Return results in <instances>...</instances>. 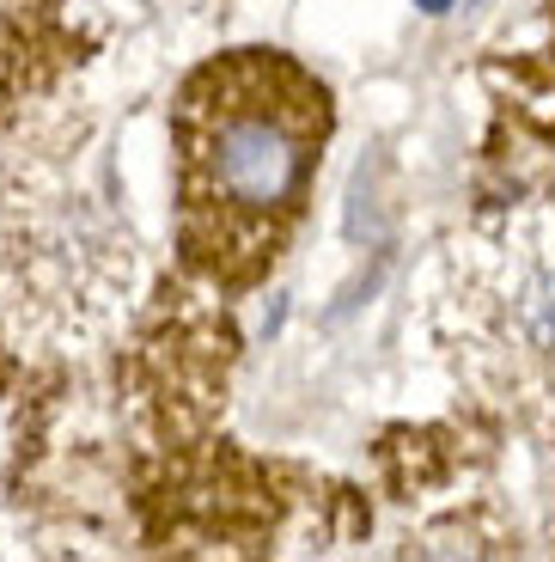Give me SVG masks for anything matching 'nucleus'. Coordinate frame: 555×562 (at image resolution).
<instances>
[{"instance_id": "1", "label": "nucleus", "mask_w": 555, "mask_h": 562, "mask_svg": "<svg viewBox=\"0 0 555 562\" xmlns=\"http://www.w3.org/2000/svg\"><path fill=\"white\" fill-rule=\"evenodd\" d=\"M208 171L233 209L269 214L293 202L299 178H306V135L281 111H263L257 99L220 104L208 123Z\"/></svg>"}, {"instance_id": "2", "label": "nucleus", "mask_w": 555, "mask_h": 562, "mask_svg": "<svg viewBox=\"0 0 555 562\" xmlns=\"http://www.w3.org/2000/svg\"><path fill=\"white\" fill-rule=\"evenodd\" d=\"M513 337L525 355L555 361V257L525 263V276L513 281Z\"/></svg>"}, {"instance_id": "3", "label": "nucleus", "mask_w": 555, "mask_h": 562, "mask_svg": "<svg viewBox=\"0 0 555 562\" xmlns=\"http://www.w3.org/2000/svg\"><path fill=\"white\" fill-rule=\"evenodd\" d=\"M421 13H445V7H452V0H416Z\"/></svg>"}]
</instances>
